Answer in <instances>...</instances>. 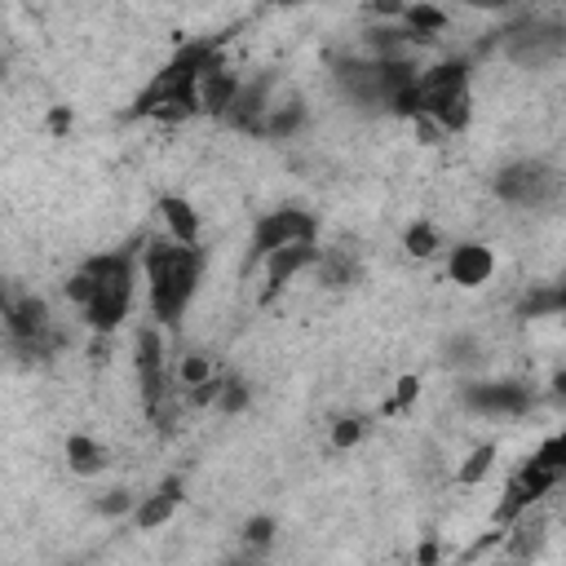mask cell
<instances>
[{
	"instance_id": "23",
	"label": "cell",
	"mask_w": 566,
	"mask_h": 566,
	"mask_svg": "<svg viewBox=\"0 0 566 566\" xmlns=\"http://www.w3.org/2000/svg\"><path fill=\"white\" fill-rule=\"evenodd\" d=\"M403 248H407V257H416V261L434 257V253H439V231H434L430 222H411V226L403 231Z\"/></svg>"
},
{
	"instance_id": "21",
	"label": "cell",
	"mask_w": 566,
	"mask_h": 566,
	"mask_svg": "<svg viewBox=\"0 0 566 566\" xmlns=\"http://www.w3.org/2000/svg\"><path fill=\"white\" fill-rule=\"evenodd\" d=\"M562 310H566V293L557 288V283H549V288H531L518 302V319H557Z\"/></svg>"
},
{
	"instance_id": "4",
	"label": "cell",
	"mask_w": 566,
	"mask_h": 566,
	"mask_svg": "<svg viewBox=\"0 0 566 566\" xmlns=\"http://www.w3.org/2000/svg\"><path fill=\"white\" fill-rule=\"evenodd\" d=\"M319 235V222L306 208H274L253 226V248H248V266H257L266 253L283 248V244H306Z\"/></svg>"
},
{
	"instance_id": "7",
	"label": "cell",
	"mask_w": 566,
	"mask_h": 566,
	"mask_svg": "<svg viewBox=\"0 0 566 566\" xmlns=\"http://www.w3.org/2000/svg\"><path fill=\"white\" fill-rule=\"evenodd\" d=\"M133 368H137V385H142V403L147 416H156L164 407V341L156 328H142L137 345H133Z\"/></svg>"
},
{
	"instance_id": "5",
	"label": "cell",
	"mask_w": 566,
	"mask_h": 566,
	"mask_svg": "<svg viewBox=\"0 0 566 566\" xmlns=\"http://www.w3.org/2000/svg\"><path fill=\"white\" fill-rule=\"evenodd\" d=\"M562 473L566 469H549V465H536V460H527L514 478H509V487H505V501L495 505V527H509L522 509H531V505H540L549 491H557V482H562Z\"/></svg>"
},
{
	"instance_id": "24",
	"label": "cell",
	"mask_w": 566,
	"mask_h": 566,
	"mask_svg": "<svg viewBox=\"0 0 566 566\" xmlns=\"http://www.w3.org/2000/svg\"><path fill=\"white\" fill-rule=\"evenodd\" d=\"M364 434H368V420H364V416H341V420L332 424V434H328V439H332L336 452H349V447H359V443H364Z\"/></svg>"
},
{
	"instance_id": "11",
	"label": "cell",
	"mask_w": 566,
	"mask_h": 566,
	"mask_svg": "<svg viewBox=\"0 0 566 566\" xmlns=\"http://www.w3.org/2000/svg\"><path fill=\"white\" fill-rule=\"evenodd\" d=\"M447 274L460 283V288H482V283L495 274V253L487 244H456L447 257Z\"/></svg>"
},
{
	"instance_id": "19",
	"label": "cell",
	"mask_w": 566,
	"mask_h": 566,
	"mask_svg": "<svg viewBox=\"0 0 566 566\" xmlns=\"http://www.w3.org/2000/svg\"><path fill=\"white\" fill-rule=\"evenodd\" d=\"M66 465H71V473L94 478V473H102V469L111 465V456H107V447H102L98 439H89V434H71V439H66Z\"/></svg>"
},
{
	"instance_id": "1",
	"label": "cell",
	"mask_w": 566,
	"mask_h": 566,
	"mask_svg": "<svg viewBox=\"0 0 566 566\" xmlns=\"http://www.w3.org/2000/svg\"><path fill=\"white\" fill-rule=\"evenodd\" d=\"M147 266V293H151V315L160 323H177L199 288V270L204 257L195 244H177V239H151L142 253Z\"/></svg>"
},
{
	"instance_id": "8",
	"label": "cell",
	"mask_w": 566,
	"mask_h": 566,
	"mask_svg": "<svg viewBox=\"0 0 566 566\" xmlns=\"http://www.w3.org/2000/svg\"><path fill=\"white\" fill-rule=\"evenodd\" d=\"M465 407L478 416H527L531 411V390L518 381H482L465 385Z\"/></svg>"
},
{
	"instance_id": "36",
	"label": "cell",
	"mask_w": 566,
	"mask_h": 566,
	"mask_svg": "<svg viewBox=\"0 0 566 566\" xmlns=\"http://www.w3.org/2000/svg\"><path fill=\"white\" fill-rule=\"evenodd\" d=\"M439 557V544H420L416 549V562H434Z\"/></svg>"
},
{
	"instance_id": "18",
	"label": "cell",
	"mask_w": 566,
	"mask_h": 566,
	"mask_svg": "<svg viewBox=\"0 0 566 566\" xmlns=\"http://www.w3.org/2000/svg\"><path fill=\"white\" fill-rule=\"evenodd\" d=\"M544 531H549V522L536 514V505L522 509V514L509 522V557H536L540 544H544Z\"/></svg>"
},
{
	"instance_id": "15",
	"label": "cell",
	"mask_w": 566,
	"mask_h": 566,
	"mask_svg": "<svg viewBox=\"0 0 566 566\" xmlns=\"http://www.w3.org/2000/svg\"><path fill=\"white\" fill-rule=\"evenodd\" d=\"M310 270L319 274L323 288H332V293L354 288V283H359V261H354L345 248H323V253L315 257V266H310Z\"/></svg>"
},
{
	"instance_id": "33",
	"label": "cell",
	"mask_w": 566,
	"mask_h": 566,
	"mask_svg": "<svg viewBox=\"0 0 566 566\" xmlns=\"http://www.w3.org/2000/svg\"><path fill=\"white\" fill-rule=\"evenodd\" d=\"M71 124H76V115H71V107H53V111H49V133H53V137L71 133Z\"/></svg>"
},
{
	"instance_id": "16",
	"label": "cell",
	"mask_w": 566,
	"mask_h": 566,
	"mask_svg": "<svg viewBox=\"0 0 566 566\" xmlns=\"http://www.w3.org/2000/svg\"><path fill=\"white\" fill-rule=\"evenodd\" d=\"M407 32H411V45H434L443 32H447V14L430 0H420V5H407L403 19H398Z\"/></svg>"
},
{
	"instance_id": "27",
	"label": "cell",
	"mask_w": 566,
	"mask_h": 566,
	"mask_svg": "<svg viewBox=\"0 0 566 566\" xmlns=\"http://www.w3.org/2000/svg\"><path fill=\"white\" fill-rule=\"evenodd\" d=\"M270 540H274V518L257 514V518H248V522H244V549L261 553V549H270Z\"/></svg>"
},
{
	"instance_id": "14",
	"label": "cell",
	"mask_w": 566,
	"mask_h": 566,
	"mask_svg": "<svg viewBox=\"0 0 566 566\" xmlns=\"http://www.w3.org/2000/svg\"><path fill=\"white\" fill-rule=\"evenodd\" d=\"M302 124H306V102H302V98H288V102L270 98V107H266V115H261V124H257V137H270V142L297 137Z\"/></svg>"
},
{
	"instance_id": "12",
	"label": "cell",
	"mask_w": 566,
	"mask_h": 566,
	"mask_svg": "<svg viewBox=\"0 0 566 566\" xmlns=\"http://www.w3.org/2000/svg\"><path fill=\"white\" fill-rule=\"evenodd\" d=\"M235 94H239V76H235V71L218 58V62H212V66L204 71V76H199V111L212 115V120H222Z\"/></svg>"
},
{
	"instance_id": "26",
	"label": "cell",
	"mask_w": 566,
	"mask_h": 566,
	"mask_svg": "<svg viewBox=\"0 0 566 566\" xmlns=\"http://www.w3.org/2000/svg\"><path fill=\"white\" fill-rule=\"evenodd\" d=\"M248 398H253V390H248V381H239V377H222V390H218V407L222 411H244L248 407Z\"/></svg>"
},
{
	"instance_id": "17",
	"label": "cell",
	"mask_w": 566,
	"mask_h": 566,
	"mask_svg": "<svg viewBox=\"0 0 566 566\" xmlns=\"http://www.w3.org/2000/svg\"><path fill=\"white\" fill-rule=\"evenodd\" d=\"M160 218L169 226V239L177 244H199V212L182 199V195H164L160 199Z\"/></svg>"
},
{
	"instance_id": "2",
	"label": "cell",
	"mask_w": 566,
	"mask_h": 566,
	"mask_svg": "<svg viewBox=\"0 0 566 566\" xmlns=\"http://www.w3.org/2000/svg\"><path fill=\"white\" fill-rule=\"evenodd\" d=\"M89 279H94V297L85 306V323L94 332H115L133 306V283H137V257L133 253H98L85 261Z\"/></svg>"
},
{
	"instance_id": "13",
	"label": "cell",
	"mask_w": 566,
	"mask_h": 566,
	"mask_svg": "<svg viewBox=\"0 0 566 566\" xmlns=\"http://www.w3.org/2000/svg\"><path fill=\"white\" fill-rule=\"evenodd\" d=\"M420 111L430 115L443 133H465L469 120H473V98H469V89H447V94L420 98Z\"/></svg>"
},
{
	"instance_id": "37",
	"label": "cell",
	"mask_w": 566,
	"mask_h": 566,
	"mask_svg": "<svg viewBox=\"0 0 566 566\" xmlns=\"http://www.w3.org/2000/svg\"><path fill=\"white\" fill-rule=\"evenodd\" d=\"M279 5H306V0H279Z\"/></svg>"
},
{
	"instance_id": "9",
	"label": "cell",
	"mask_w": 566,
	"mask_h": 566,
	"mask_svg": "<svg viewBox=\"0 0 566 566\" xmlns=\"http://www.w3.org/2000/svg\"><path fill=\"white\" fill-rule=\"evenodd\" d=\"M270 98H274V76H270V71H266V76H253V81H239V94L231 98V107H226L222 120H226L231 128L257 137V124H261Z\"/></svg>"
},
{
	"instance_id": "22",
	"label": "cell",
	"mask_w": 566,
	"mask_h": 566,
	"mask_svg": "<svg viewBox=\"0 0 566 566\" xmlns=\"http://www.w3.org/2000/svg\"><path fill=\"white\" fill-rule=\"evenodd\" d=\"M491 465H495V447H491V443H482V447H473V452L460 460L456 482H460V487H478V482L491 473Z\"/></svg>"
},
{
	"instance_id": "32",
	"label": "cell",
	"mask_w": 566,
	"mask_h": 566,
	"mask_svg": "<svg viewBox=\"0 0 566 566\" xmlns=\"http://www.w3.org/2000/svg\"><path fill=\"white\" fill-rule=\"evenodd\" d=\"M469 10H482V14H509V10H518L522 0H465Z\"/></svg>"
},
{
	"instance_id": "34",
	"label": "cell",
	"mask_w": 566,
	"mask_h": 566,
	"mask_svg": "<svg viewBox=\"0 0 566 566\" xmlns=\"http://www.w3.org/2000/svg\"><path fill=\"white\" fill-rule=\"evenodd\" d=\"M473 359V336H460L447 345V364H469Z\"/></svg>"
},
{
	"instance_id": "3",
	"label": "cell",
	"mask_w": 566,
	"mask_h": 566,
	"mask_svg": "<svg viewBox=\"0 0 566 566\" xmlns=\"http://www.w3.org/2000/svg\"><path fill=\"white\" fill-rule=\"evenodd\" d=\"M495 195L514 208H553L562 195V177L557 169H549L544 160H514L495 173Z\"/></svg>"
},
{
	"instance_id": "35",
	"label": "cell",
	"mask_w": 566,
	"mask_h": 566,
	"mask_svg": "<svg viewBox=\"0 0 566 566\" xmlns=\"http://www.w3.org/2000/svg\"><path fill=\"white\" fill-rule=\"evenodd\" d=\"M403 10H407V0H372L377 19H403Z\"/></svg>"
},
{
	"instance_id": "10",
	"label": "cell",
	"mask_w": 566,
	"mask_h": 566,
	"mask_svg": "<svg viewBox=\"0 0 566 566\" xmlns=\"http://www.w3.org/2000/svg\"><path fill=\"white\" fill-rule=\"evenodd\" d=\"M315 257H319L315 239H306V244H283V248L266 253V257H261V266H266V293H261V297H266V302L279 297V288H288V283H293L302 270L315 266Z\"/></svg>"
},
{
	"instance_id": "6",
	"label": "cell",
	"mask_w": 566,
	"mask_h": 566,
	"mask_svg": "<svg viewBox=\"0 0 566 566\" xmlns=\"http://www.w3.org/2000/svg\"><path fill=\"white\" fill-rule=\"evenodd\" d=\"M332 76L354 107H385V76L377 58H332Z\"/></svg>"
},
{
	"instance_id": "30",
	"label": "cell",
	"mask_w": 566,
	"mask_h": 566,
	"mask_svg": "<svg viewBox=\"0 0 566 566\" xmlns=\"http://www.w3.org/2000/svg\"><path fill=\"white\" fill-rule=\"evenodd\" d=\"M531 460H536V465H549V469H566V439H562V434L544 439L540 452H536Z\"/></svg>"
},
{
	"instance_id": "31",
	"label": "cell",
	"mask_w": 566,
	"mask_h": 566,
	"mask_svg": "<svg viewBox=\"0 0 566 566\" xmlns=\"http://www.w3.org/2000/svg\"><path fill=\"white\" fill-rule=\"evenodd\" d=\"M420 398V377H403L398 385H394V398L385 403V411H403V407H411Z\"/></svg>"
},
{
	"instance_id": "25",
	"label": "cell",
	"mask_w": 566,
	"mask_h": 566,
	"mask_svg": "<svg viewBox=\"0 0 566 566\" xmlns=\"http://www.w3.org/2000/svg\"><path fill=\"white\" fill-rule=\"evenodd\" d=\"M212 372H218V368H212V359H208V354L190 349V354H182V364H177V385H182V390H190V385L208 381Z\"/></svg>"
},
{
	"instance_id": "28",
	"label": "cell",
	"mask_w": 566,
	"mask_h": 566,
	"mask_svg": "<svg viewBox=\"0 0 566 566\" xmlns=\"http://www.w3.org/2000/svg\"><path fill=\"white\" fill-rule=\"evenodd\" d=\"M62 293H66V302H71V306H81V310H85V306H89V297H94V279H89V270L81 266L76 274L66 279V288H62Z\"/></svg>"
},
{
	"instance_id": "29",
	"label": "cell",
	"mask_w": 566,
	"mask_h": 566,
	"mask_svg": "<svg viewBox=\"0 0 566 566\" xmlns=\"http://www.w3.org/2000/svg\"><path fill=\"white\" fill-rule=\"evenodd\" d=\"M133 491L128 487H115V491H107L102 501H98V514H107V518H120V514H133Z\"/></svg>"
},
{
	"instance_id": "20",
	"label": "cell",
	"mask_w": 566,
	"mask_h": 566,
	"mask_svg": "<svg viewBox=\"0 0 566 566\" xmlns=\"http://www.w3.org/2000/svg\"><path fill=\"white\" fill-rule=\"evenodd\" d=\"M177 505H182V495H173V491H156V495H147V501H137L133 505V527L137 531H156V527H164L173 514H177Z\"/></svg>"
}]
</instances>
